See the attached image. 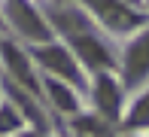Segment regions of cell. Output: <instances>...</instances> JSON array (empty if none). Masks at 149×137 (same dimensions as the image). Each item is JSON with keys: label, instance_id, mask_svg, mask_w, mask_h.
Here are the masks:
<instances>
[{"label": "cell", "instance_id": "obj_1", "mask_svg": "<svg viewBox=\"0 0 149 137\" xmlns=\"http://www.w3.org/2000/svg\"><path fill=\"white\" fill-rule=\"evenodd\" d=\"M6 18L12 22V27L24 40H31V43H49V37H52L49 24H46V18L33 9L28 0H6Z\"/></svg>", "mask_w": 149, "mask_h": 137}, {"label": "cell", "instance_id": "obj_2", "mask_svg": "<svg viewBox=\"0 0 149 137\" xmlns=\"http://www.w3.org/2000/svg\"><path fill=\"white\" fill-rule=\"evenodd\" d=\"M85 6L94 12L97 22H104L110 31H134L146 22L140 12H134L125 0H85Z\"/></svg>", "mask_w": 149, "mask_h": 137}, {"label": "cell", "instance_id": "obj_3", "mask_svg": "<svg viewBox=\"0 0 149 137\" xmlns=\"http://www.w3.org/2000/svg\"><path fill=\"white\" fill-rule=\"evenodd\" d=\"M33 61H40V64H43L46 70H52L55 76L70 79L73 85H82V70H79V64H76V55L67 49V46L40 43L37 49H33Z\"/></svg>", "mask_w": 149, "mask_h": 137}, {"label": "cell", "instance_id": "obj_4", "mask_svg": "<svg viewBox=\"0 0 149 137\" xmlns=\"http://www.w3.org/2000/svg\"><path fill=\"white\" fill-rule=\"evenodd\" d=\"M122 73H125V85L128 88L140 85V82L149 76V27L125 46V55H122Z\"/></svg>", "mask_w": 149, "mask_h": 137}, {"label": "cell", "instance_id": "obj_5", "mask_svg": "<svg viewBox=\"0 0 149 137\" xmlns=\"http://www.w3.org/2000/svg\"><path fill=\"white\" fill-rule=\"evenodd\" d=\"M70 46H73V52H76V58L82 61L85 67H91V70H110L113 67V52L104 46L100 37H94V31L73 34Z\"/></svg>", "mask_w": 149, "mask_h": 137}, {"label": "cell", "instance_id": "obj_6", "mask_svg": "<svg viewBox=\"0 0 149 137\" xmlns=\"http://www.w3.org/2000/svg\"><path fill=\"white\" fill-rule=\"evenodd\" d=\"M94 107H97L100 116L107 119H119V110H122V85L113 76H107L100 70L97 82H94Z\"/></svg>", "mask_w": 149, "mask_h": 137}, {"label": "cell", "instance_id": "obj_7", "mask_svg": "<svg viewBox=\"0 0 149 137\" xmlns=\"http://www.w3.org/2000/svg\"><path fill=\"white\" fill-rule=\"evenodd\" d=\"M3 64H6V70L12 73L18 82H22L28 92H40V85H37V76H33V67H31V61H28V55H24L22 49H15L12 43H3Z\"/></svg>", "mask_w": 149, "mask_h": 137}, {"label": "cell", "instance_id": "obj_8", "mask_svg": "<svg viewBox=\"0 0 149 137\" xmlns=\"http://www.w3.org/2000/svg\"><path fill=\"white\" fill-rule=\"evenodd\" d=\"M46 94H49V101L55 104V110H61V113H67V116L79 113V101H76V94L70 92L67 82L49 76V79H46Z\"/></svg>", "mask_w": 149, "mask_h": 137}, {"label": "cell", "instance_id": "obj_9", "mask_svg": "<svg viewBox=\"0 0 149 137\" xmlns=\"http://www.w3.org/2000/svg\"><path fill=\"white\" fill-rule=\"evenodd\" d=\"M52 22H55V27L64 34V37H73V34L91 31V22H88L79 9H58L55 15H52Z\"/></svg>", "mask_w": 149, "mask_h": 137}, {"label": "cell", "instance_id": "obj_10", "mask_svg": "<svg viewBox=\"0 0 149 137\" xmlns=\"http://www.w3.org/2000/svg\"><path fill=\"white\" fill-rule=\"evenodd\" d=\"M125 125L128 128H149V92H143L137 101H134V107H131V113H128Z\"/></svg>", "mask_w": 149, "mask_h": 137}, {"label": "cell", "instance_id": "obj_11", "mask_svg": "<svg viewBox=\"0 0 149 137\" xmlns=\"http://www.w3.org/2000/svg\"><path fill=\"white\" fill-rule=\"evenodd\" d=\"M76 131H82L85 137H110V128L104 125V116H79L76 119Z\"/></svg>", "mask_w": 149, "mask_h": 137}, {"label": "cell", "instance_id": "obj_12", "mask_svg": "<svg viewBox=\"0 0 149 137\" xmlns=\"http://www.w3.org/2000/svg\"><path fill=\"white\" fill-rule=\"evenodd\" d=\"M22 125H24V119L15 113L12 104H3V107H0V134H12V131H18Z\"/></svg>", "mask_w": 149, "mask_h": 137}, {"label": "cell", "instance_id": "obj_13", "mask_svg": "<svg viewBox=\"0 0 149 137\" xmlns=\"http://www.w3.org/2000/svg\"><path fill=\"white\" fill-rule=\"evenodd\" d=\"M6 92H9V94H12V98H15L18 104H22V107H28L24 113H28L31 119H33V125H40V128H43V113H40L37 107H33V101H28V98H24V94H22V92L15 88V82H6Z\"/></svg>", "mask_w": 149, "mask_h": 137}]
</instances>
